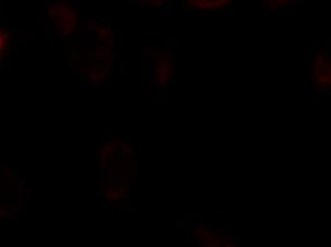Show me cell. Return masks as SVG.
Masks as SVG:
<instances>
[{
  "instance_id": "obj_1",
  "label": "cell",
  "mask_w": 331,
  "mask_h": 247,
  "mask_svg": "<svg viewBox=\"0 0 331 247\" xmlns=\"http://www.w3.org/2000/svg\"><path fill=\"white\" fill-rule=\"evenodd\" d=\"M309 70V78L312 79L313 90L327 94L331 88L330 50L325 48L317 47L312 54Z\"/></svg>"
},
{
  "instance_id": "obj_2",
  "label": "cell",
  "mask_w": 331,
  "mask_h": 247,
  "mask_svg": "<svg viewBox=\"0 0 331 247\" xmlns=\"http://www.w3.org/2000/svg\"><path fill=\"white\" fill-rule=\"evenodd\" d=\"M232 6L231 0H188L185 7L190 12L217 14Z\"/></svg>"
},
{
  "instance_id": "obj_3",
  "label": "cell",
  "mask_w": 331,
  "mask_h": 247,
  "mask_svg": "<svg viewBox=\"0 0 331 247\" xmlns=\"http://www.w3.org/2000/svg\"><path fill=\"white\" fill-rule=\"evenodd\" d=\"M299 1L293 0H264L263 8L269 12H278L280 10L286 9L296 5Z\"/></svg>"
},
{
  "instance_id": "obj_4",
  "label": "cell",
  "mask_w": 331,
  "mask_h": 247,
  "mask_svg": "<svg viewBox=\"0 0 331 247\" xmlns=\"http://www.w3.org/2000/svg\"><path fill=\"white\" fill-rule=\"evenodd\" d=\"M4 44H5V39H4V36L0 32V52H2V48H4Z\"/></svg>"
}]
</instances>
